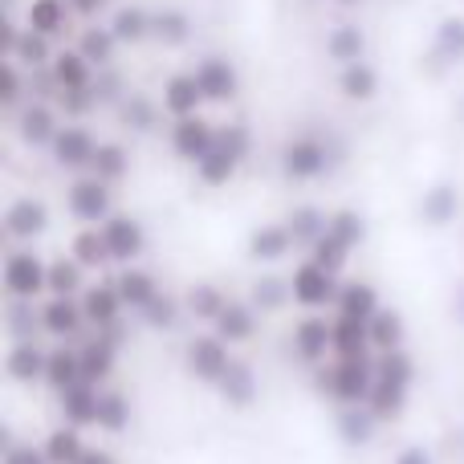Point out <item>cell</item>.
Here are the masks:
<instances>
[{
  "mask_svg": "<svg viewBox=\"0 0 464 464\" xmlns=\"http://www.w3.org/2000/svg\"><path fill=\"white\" fill-rule=\"evenodd\" d=\"M248 147H253V135H248L245 122H228V127H220L217 147H212V151L204 155L200 163H196V176H200L208 188L228 184L232 171H237L240 160L248 155Z\"/></svg>",
  "mask_w": 464,
  "mask_h": 464,
  "instance_id": "6da1fadb",
  "label": "cell"
},
{
  "mask_svg": "<svg viewBox=\"0 0 464 464\" xmlns=\"http://www.w3.org/2000/svg\"><path fill=\"white\" fill-rule=\"evenodd\" d=\"M411 383V359L400 351H387V359L379 362V379L371 387V403H375V416L379 420H392L403 411V392Z\"/></svg>",
  "mask_w": 464,
  "mask_h": 464,
  "instance_id": "7a4b0ae2",
  "label": "cell"
},
{
  "mask_svg": "<svg viewBox=\"0 0 464 464\" xmlns=\"http://www.w3.org/2000/svg\"><path fill=\"white\" fill-rule=\"evenodd\" d=\"M326 168H330V151L318 135H297V139H289L285 151H281V171H285L289 179H297V184L318 179Z\"/></svg>",
  "mask_w": 464,
  "mask_h": 464,
  "instance_id": "3957f363",
  "label": "cell"
},
{
  "mask_svg": "<svg viewBox=\"0 0 464 464\" xmlns=\"http://www.w3.org/2000/svg\"><path fill=\"white\" fill-rule=\"evenodd\" d=\"M217 135L220 130L212 127L204 114H188V119H176V127H171V147H176L179 160L200 163L204 155L217 147Z\"/></svg>",
  "mask_w": 464,
  "mask_h": 464,
  "instance_id": "277c9868",
  "label": "cell"
},
{
  "mask_svg": "<svg viewBox=\"0 0 464 464\" xmlns=\"http://www.w3.org/2000/svg\"><path fill=\"white\" fill-rule=\"evenodd\" d=\"M196 82H200V90H204L208 102H232L237 90H240L237 65H232L228 57H217V53H208V57L196 62Z\"/></svg>",
  "mask_w": 464,
  "mask_h": 464,
  "instance_id": "5b68a950",
  "label": "cell"
},
{
  "mask_svg": "<svg viewBox=\"0 0 464 464\" xmlns=\"http://www.w3.org/2000/svg\"><path fill=\"white\" fill-rule=\"evenodd\" d=\"M322 387H330V392L338 395L343 403H359L371 395V362L367 354H354V359H343L334 371H330V379H322Z\"/></svg>",
  "mask_w": 464,
  "mask_h": 464,
  "instance_id": "8992f818",
  "label": "cell"
},
{
  "mask_svg": "<svg viewBox=\"0 0 464 464\" xmlns=\"http://www.w3.org/2000/svg\"><path fill=\"white\" fill-rule=\"evenodd\" d=\"M49 151H53V160H57V168H70V171H78V168H90L94 163V151H98V143H94V135H90L86 127H62L57 130V139L49 143Z\"/></svg>",
  "mask_w": 464,
  "mask_h": 464,
  "instance_id": "52a82bcc",
  "label": "cell"
},
{
  "mask_svg": "<svg viewBox=\"0 0 464 464\" xmlns=\"http://www.w3.org/2000/svg\"><path fill=\"white\" fill-rule=\"evenodd\" d=\"M208 102L196 82V70H179L163 82V111L176 114V119H188V114H200V106Z\"/></svg>",
  "mask_w": 464,
  "mask_h": 464,
  "instance_id": "ba28073f",
  "label": "cell"
},
{
  "mask_svg": "<svg viewBox=\"0 0 464 464\" xmlns=\"http://www.w3.org/2000/svg\"><path fill=\"white\" fill-rule=\"evenodd\" d=\"M13 127H16V135H21V143L24 147H49L57 139V119H53V111H49L45 102H29V106H21L16 111V119H13Z\"/></svg>",
  "mask_w": 464,
  "mask_h": 464,
  "instance_id": "9c48e42d",
  "label": "cell"
},
{
  "mask_svg": "<svg viewBox=\"0 0 464 464\" xmlns=\"http://www.w3.org/2000/svg\"><path fill=\"white\" fill-rule=\"evenodd\" d=\"M49 82L53 90H90L94 86V65L82 57V49H57L53 65H49Z\"/></svg>",
  "mask_w": 464,
  "mask_h": 464,
  "instance_id": "30bf717a",
  "label": "cell"
},
{
  "mask_svg": "<svg viewBox=\"0 0 464 464\" xmlns=\"http://www.w3.org/2000/svg\"><path fill=\"white\" fill-rule=\"evenodd\" d=\"M289 289H294V297L302 305H322L334 297V273L322 269L318 261H305L294 269V281H289Z\"/></svg>",
  "mask_w": 464,
  "mask_h": 464,
  "instance_id": "8fae6325",
  "label": "cell"
},
{
  "mask_svg": "<svg viewBox=\"0 0 464 464\" xmlns=\"http://www.w3.org/2000/svg\"><path fill=\"white\" fill-rule=\"evenodd\" d=\"M5 285L16 297H33L41 285H49V269L33 253H13L5 265Z\"/></svg>",
  "mask_w": 464,
  "mask_h": 464,
  "instance_id": "7c38bea8",
  "label": "cell"
},
{
  "mask_svg": "<svg viewBox=\"0 0 464 464\" xmlns=\"http://www.w3.org/2000/svg\"><path fill=\"white\" fill-rule=\"evenodd\" d=\"M70 212L78 220H106L111 217V192H106V179L90 176L70 184Z\"/></svg>",
  "mask_w": 464,
  "mask_h": 464,
  "instance_id": "4fadbf2b",
  "label": "cell"
},
{
  "mask_svg": "<svg viewBox=\"0 0 464 464\" xmlns=\"http://www.w3.org/2000/svg\"><path fill=\"white\" fill-rule=\"evenodd\" d=\"M326 57L343 70V65H354V62H367V33L359 24L343 21L326 33Z\"/></svg>",
  "mask_w": 464,
  "mask_h": 464,
  "instance_id": "5bb4252c",
  "label": "cell"
},
{
  "mask_svg": "<svg viewBox=\"0 0 464 464\" xmlns=\"http://www.w3.org/2000/svg\"><path fill=\"white\" fill-rule=\"evenodd\" d=\"M70 0H29L24 5V29L41 33V37H57L70 24Z\"/></svg>",
  "mask_w": 464,
  "mask_h": 464,
  "instance_id": "9a60e30c",
  "label": "cell"
},
{
  "mask_svg": "<svg viewBox=\"0 0 464 464\" xmlns=\"http://www.w3.org/2000/svg\"><path fill=\"white\" fill-rule=\"evenodd\" d=\"M49 41H53V37H41V33H33V29H24V24H21V33H16L13 49H8L5 57L21 62L29 73H41V70H49V65H53V57H57Z\"/></svg>",
  "mask_w": 464,
  "mask_h": 464,
  "instance_id": "2e32d148",
  "label": "cell"
},
{
  "mask_svg": "<svg viewBox=\"0 0 464 464\" xmlns=\"http://www.w3.org/2000/svg\"><path fill=\"white\" fill-rule=\"evenodd\" d=\"M228 351H225V343L220 338H196L192 346H188V367L196 371L200 379H225V371H228Z\"/></svg>",
  "mask_w": 464,
  "mask_h": 464,
  "instance_id": "e0dca14e",
  "label": "cell"
},
{
  "mask_svg": "<svg viewBox=\"0 0 464 464\" xmlns=\"http://www.w3.org/2000/svg\"><path fill=\"white\" fill-rule=\"evenodd\" d=\"M119 45H122V41L114 37L111 24H90V29H82V37H78L82 57H86L94 70H111V65H114V53H119Z\"/></svg>",
  "mask_w": 464,
  "mask_h": 464,
  "instance_id": "ac0fdd59",
  "label": "cell"
},
{
  "mask_svg": "<svg viewBox=\"0 0 464 464\" xmlns=\"http://www.w3.org/2000/svg\"><path fill=\"white\" fill-rule=\"evenodd\" d=\"M151 16L155 13H147L143 5H122V8H114L111 29L122 45H143V41L151 37Z\"/></svg>",
  "mask_w": 464,
  "mask_h": 464,
  "instance_id": "d6986e66",
  "label": "cell"
},
{
  "mask_svg": "<svg viewBox=\"0 0 464 464\" xmlns=\"http://www.w3.org/2000/svg\"><path fill=\"white\" fill-rule=\"evenodd\" d=\"M192 37V16L184 13V8H155V16H151V41H160V45H168V49H176V45H184V41Z\"/></svg>",
  "mask_w": 464,
  "mask_h": 464,
  "instance_id": "ffe728a7",
  "label": "cell"
},
{
  "mask_svg": "<svg viewBox=\"0 0 464 464\" xmlns=\"http://www.w3.org/2000/svg\"><path fill=\"white\" fill-rule=\"evenodd\" d=\"M432 57L440 65L464 62V16H444L432 33Z\"/></svg>",
  "mask_w": 464,
  "mask_h": 464,
  "instance_id": "44dd1931",
  "label": "cell"
},
{
  "mask_svg": "<svg viewBox=\"0 0 464 464\" xmlns=\"http://www.w3.org/2000/svg\"><path fill=\"white\" fill-rule=\"evenodd\" d=\"M102 232H106V245H111L114 261H130V256H139V248H143V228L130 217H111L102 225Z\"/></svg>",
  "mask_w": 464,
  "mask_h": 464,
  "instance_id": "7402d4cb",
  "label": "cell"
},
{
  "mask_svg": "<svg viewBox=\"0 0 464 464\" xmlns=\"http://www.w3.org/2000/svg\"><path fill=\"white\" fill-rule=\"evenodd\" d=\"M338 90H343V98H351V102H371V98L379 94L375 65H367V62L343 65V70H338Z\"/></svg>",
  "mask_w": 464,
  "mask_h": 464,
  "instance_id": "603a6c76",
  "label": "cell"
},
{
  "mask_svg": "<svg viewBox=\"0 0 464 464\" xmlns=\"http://www.w3.org/2000/svg\"><path fill=\"white\" fill-rule=\"evenodd\" d=\"M45 228V204L41 200H16L13 208L5 212V232L13 240H29Z\"/></svg>",
  "mask_w": 464,
  "mask_h": 464,
  "instance_id": "cb8c5ba5",
  "label": "cell"
},
{
  "mask_svg": "<svg viewBox=\"0 0 464 464\" xmlns=\"http://www.w3.org/2000/svg\"><path fill=\"white\" fill-rule=\"evenodd\" d=\"M98 403H102V395H94L90 383H78V387H70V392H62V411L73 428L98 424Z\"/></svg>",
  "mask_w": 464,
  "mask_h": 464,
  "instance_id": "d4e9b609",
  "label": "cell"
},
{
  "mask_svg": "<svg viewBox=\"0 0 464 464\" xmlns=\"http://www.w3.org/2000/svg\"><path fill=\"white\" fill-rule=\"evenodd\" d=\"M294 343H297V354L314 362L326 354V346H334V326H326L322 318H305L302 326L294 330Z\"/></svg>",
  "mask_w": 464,
  "mask_h": 464,
  "instance_id": "484cf974",
  "label": "cell"
},
{
  "mask_svg": "<svg viewBox=\"0 0 464 464\" xmlns=\"http://www.w3.org/2000/svg\"><path fill=\"white\" fill-rule=\"evenodd\" d=\"M289 245H297L289 225H269L261 232H253V245H248V253L256 256V261H277V256L289 253Z\"/></svg>",
  "mask_w": 464,
  "mask_h": 464,
  "instance_id": "4316f807",
  "label": "cell"
},
{
  "mask_svg": "<svg viewBox=\"0 0 464 464\" xmlns=\"http://www.w3.org/2000/svg\"><path fill=\"white\" fill-rule=\"evenodd\" d=\"M371 343V326L362 318H351V314H343V318L334 322V351L343 354V359H354V354H362V346Z\"/></svg>",
  "mask_w": 464,
  "mask_h": 464,
  "instance_id": "83f0119b",
  "label": "cell"
},
{
  "mask_svg": "<svg viewBox=\"0 0 464 464\" xmlns=\"http://www.w3.org/2000/svg\"><path fill=\"white\" fill-rule=\"evenodd\" d=\"M45 367H49V359L33 343H16L13 351H8V371H13V379H21V383L41 379L45 375Z\"/></svg>",
  "mask_w": 464,
  "mask_h": 464,
  "instance_id": "f1b7e54d",
  "label": "cell"
},
{
  "mask_svg": "<svg viewBox=\"0 0 464 464\" xmlns=\"http://www.w3.org/2000/svg\"><path fill=\"white\" fill-rule=\"evenodd\" d=\"M82 314H86V310H82V305H73L70 297H53V302L45 305V314H41V322H45L49 334L65 338V334H73V330H78Z\"/></svg>",
  "mask_w": 464,
  "mask_h": 464,
  "instance_id": "f546056e",
  "label": "cell"
},
{
  "mask_svg": "<svg viewBox=\"0 0 464 464\" xmlns=\"http://www.w3.org/2000/svg\"><path fill=\"white\" fill-rule=\"evenodd\" d=\"M338 305H343V314H351V318H362L371 322L379 314V297L371 285H359V281H351V285L338 289Z\"/></svg>",
  "mask_w": 464,
  "mask_h": 464,
  "instance_id": "4dcf8cb0",
  "label": "cell"
},
{
  "mask_svg": "<svg viewBox=\"0 0 464 464\" xmlns=\"http://www.w3.org/2000/svg\"><path fill=\"white\" fill-rule=\"evenodd\" d=\"M45 379L57 387V392H70V387H78V383H82V354L53 351V354H49Z\"/></svg>",
  "mask_w": 464,
  "mask_h": 464,
  "instance_id": "1f68e13d",
  "label": "cell"
},
{
  "mask_svg": "<svg viewBox=\"0 0 464 464\" xmlns=\"http://www.w3.org/2000/svg\"><path fill=\"white\" fill-rule=\"evenodd\" d=\"M130 168V155L122 151L119 143H98L94 151V163H90V171H94L98 179H106V184H114V179H122Z\"/></svg>",
  "mask_w": 464,
  "mask_h": 464,
  "instance_id": "d6a6232c",
  "label": "cell"
},
{
  "mask_svg": "<svg viewBox=\"0 0 464 464\" xmlns=\"http://www.w3.org/2000/svg\"><path fill=\"white\" fill-rule=\"evenodd\" d=\"M119 305H122L119 289H106V285L90 289V294L82 297V310H86V318L98 322V326H111V322L119 318Z\"/></svg>",
  "mask_w": 464,
  "mask_h": 464,
  "instance_id": "836d02e7",
  "label": "cell"
},
{
  "mask_svg": "<svg viewBox=\"0 0 464 464\" xmlns=\"http://www.w3.org/2000/svg\"><path fill=\"white\" fill-rule=\"evenodd\" d=\"M114 289H119L122 305H135V310H143V305L155 297V281H151V273H143V269H127Z\"/></svg>",
  "mask_w": 464,
  "mask_h": 464,
  "instance_id": "e575fe53",
  "label": "cell"
},
{
  "mask_svg": "<svg viewBox=\"0 0 464 464\" xmlns=\"http://www.w3.org/2000/svg\"><path fill=\"white\" fill-rule=\"evenodd\" d=\"M220 387H225V400H228V403H237V408L253 403V395H256L253 371H248L245 362H228V371H225V379H220Z\"/></svg>",
  "mask_w": 464,
  "mask_h": 464,
  "instance_id": "d590c367",
  "label": "cell"
},
{
  "mask_svg": "<svg viewBox=\"0 0 464 464\" xmlns=\"http://www.w3.org/2000/svg\"><path fill=\"white\" fill-rule=\"evenodd\" d=\"M24 65L21 62H13V57H5V70H0V102H5V111L8 114H16L21 111V102H24Z\"/></svg>",
  "mask_w": 464,
  "mask_h": 464,
  "instance_id": "8d00e7d4",
  "label": "cell"
},
{
  "mask_svg": "<svg viewBox=\"0 0 464 464\" xmlns=\"http://www.w3.org/2000/svg\"><path fill=\"white\" fill-rule=\"evenodd\" d=\"M217 326H220V338H228V343H245V338H253V314H248V305L228 302L225 310L217 314Z\"/></svg>",
  "mask_w": 464,
  "mask_h": 464,
  "instance_id": "74e56055",
  "label": "cell"
},
{
  "mask_svg": "<svg viewBox=\"0 0 464 464\" xmlns=\"http://www.w3.org/2000/svg\"><path fill=\"white\" fill-rule=\"evenodd\" d=\"M346 256H351V245H346L338 232H322L318 240H314V261L322 265V269H330V273H338L346 265Z\"/></svg>",
  "mask_w": 464,
  "mask_h": 464,
  "instance_id": "f35d334b",
  "label": "cell"
},
{
  "mask_svg": "<svg viewBox=\"0 0 464 464\" xmlns=\"http://www.w3.org/2000/svg\"><path fill=\"white\" fill-rule=\"evenodd\" d=\"M119 119H122V127H130V130H151L155 127V106H151V98H143V94H127L119 102Z\"/></svg>",
  "mask_w": 464,
  "mask_h": 464,
  "instance_id": "ab89813d",
  "label": "cell"
},
{
  "mask_svg": "<svg viewBox=\"0 0 464 464\" xmlns=\"http://www.w3.org/2000/svg\"><path fill=\"white\" fill-rule=\"evenodd\" d=\"M45 457H49V464H78L82 457H86V452H82V436L73 432V428L53 432L49 444H45Z\"/></svg>",
  "mask_w": 464,
  "mask_h": 464,
  "instance_id": "60d3db41",
  "label": "cell"
},
{
  "mask_svg": "<svg viewBox=\"0 0 464 464\" xmlns=\"http://www.w3.org/2000/svg\"><path fill=\"white\" fill-rule=\"evenodd\" d=\"M106 256H111V245H106V232H78V237H73V261L78 265H90V269H94V265H102Z\"/></svg>",
  "mask_w": 464,
  "mask_h": 464,
  "instance_id": "b9f144b4",
  "label": "cell"
},
{
  "mask_svg": "<svg viewBox=\"0 0 464 464\" xmlns=\"http://www.w3.org/2000/svg\"><path fill=\"white\" fill-rule=\"evenodd\" d=\"M111 351L114 343H94L82 351V383H98L111 375Z\"/></svg>",
  "mask_w": 464,
  "mask_h": 464,
  "instance_id": "7bdbcfd3",
  "label": "cell"
},
{
  "mask_svg": "<svg viewBox=\"0 0 464 464\" xmlns=\"http://www.w3.org/2000/svg\"><path fill=\"white\" fill-rule=\"evenodd\" d=\"M367 326H371V343L387 346V351H395V346H400V338H403V322H400V314L379 310L375 318L367 322Z\"/></svg>",
  "mask_w": 464,
  "mask_h": 464,
  "instance_id": "ee69618b",
  "label": "cell"
},
{
  "mask_svg": "<svg viewBox=\"0 0 464 464\" xmlns=\"http://www.w3.org/2000/svg\"><path fill=\"white\" fill-rule=\"evenodd\" d=\"M457 204H460L457 188H432V192L424 196V217L436 220V225H444V220L457 217Z\"/></svg>",
  "mask_w": 464,
  "mask_h": 464,
  "instance_id": "f6af8a7d",
  "label": "cell"
},
{
  "mask_svg": "<svg viewBox=\"0 0 464 464\" xmlns=\"http://www.w3.org/2000/svg\"><path fill=\"white\" fill-rule=\"evenodd\" d=\"M326 228H330V220L322 217L318 208H297L294 217H289V232H294V240H310L314 245Z\"/></svg>",
  "mask_w": 464,
  "mask_h": 464,
  "instance_id": "bcb514c9",
  "label": "cell"
},
{
  "mask_svg": "<svg viewBox=\"0 0 464 464\" xmlns=\"http://www.w3.org/2000/svg\"><path fill=\"white\" fill-rule=\"evenodd\" d=\"M98 424L111 428V432H122V428H127V400H122V395H102V403H98Z\"/></svg>",
  "mask_w": 464,
  "mask_h": 464,
  "instance_id": "7dc6e473",
  "label": "cell"
},
{
  "mask_svg": "<svg viewBox=\"0 0 464 464\" xmlns=\"http://www.w3.org/2000/svg\"><path fill=\"white\" fill-rule=\"evenodd\" d=\"M49 289H53L57 297H70L73 289H78V261H57L53 269H49Z\"/></svg>",
  "mask_w": 464,
  "mask_h": 464,
  "instance_id": "c3c4849f",
  "label": "cell"
},
{
  "mask_svg": "<svg viewBox=\"0 0 464 464\" xmlns=\"http://www.w3.org/2000/svg\"><path fill=\"white\" fill-rule=\"evenodd\" d=\"M188 302H192V310H196V314H204V318H217V314L228 305L225 297H220V289H217V285H196Z\"/></svg>",
  "mask_w": 464,
  "mask_h": 464,
  "instance_id": "681fc988",
  "label": "cell"
},
{
  "mask_svg": "<svg viewBox=\"0 0 464 464\" xmlns=\"http://www.w3.org/2000/svg\"><path fill=\"white\" fill-rule=\"evenodd\" d=\"M94 94H98V106L102 102H122V78L114 70H98V78H94Z\"/></svg>",
  "mask_w": 464,
  "mask_h": 464,
  "instance_id": "f907efd6",
  "label": "cell"
},
{
  "mask_svg": "<svg viewBox=\"0 0 464 464\" xmlns=\"http://www.w3.org/2000/svg\"><path fill=\"white\" fill-rule=\"evenodd\" d=\"M57 102L65 106V114H86V111H94L98 106V94H94V86L90 90H62Z\"/></svg>",
  "mask_w": 464,
  "mask_h": 464,
  "instance_id": "816d5d0a",
  "label": "cell"
},
{
  "mask_svg": "<svg viewBox=\"0 0 464 464\" xmlns=\"http://www.w3.org/2000/svg\"><path fill=\"white\" fill-rule=\"evenodd\" d=\"M330 232H338V237L354 248L362 240V220L354 217V212H338V217H330Z\"/></svg>",
  "mask_w": 464,
  "mask_h": 464,
  "instance_id": "f5cc1de1",
  "label": "cell"
},
{
  "mask_svg": "<svg viewBox=\"0 0 464 464\" xmlns=\"http://www.w3.org/2000/svg\"><path fill=\"white\" fill-rule=\"evenodd\" d=\"M371 416H375V411H371ZM371 416L367 411H346L343 416V432H346V440L351 444H362L371 436Z\"/></svg>",
  "mask_w": 464,
  "mask_h": 464,
  "instance_id": "db71d44e",
  "label": "cell"
},
{
  "mask_svg": "<svg viewBox=\"0 0 464 464\" xmlns=\"http://www.w3.org/2000/svg\"><path fill=\"white\" fill-rule=\"evenodd\" d=\"M143 318L151 322V326H171V318H176V310H171V297H160V294H155L151 302L143 305Z\"/></svg>",
  "mask_w": 464,
  "mask_h": 464,
  "instance_id": "11a10c76",
  "label": "cell"
},
{
  "mask_svg": "<svg viewBox=\"0 0 464 464\" xmlns=\"http://www.w3.org/2000/svg\"><path fill=\"white\" fill-rule=\"evenodd\" d=\"M5 464H49L45 452H33V449H8Z\"/></svg>",
  "mask_w": 464,
  "mask_h": 464,
  "instance_id": "9f6ffc18",
  "label": "cell"
},
{
  "mask_svg": "<svg viewBox=\"0 0 464 464\" xmlns=\"http://www.w3.org/2000/svg\"><path fill=\"white\" fill-rule=\"evenodd\" d=\"M106 5H111V0H70V8L78 16H102Z\"/></svg>",
  "mask_w": 464,
  "mask_h": 464,
  "instance_id": "6f0895ef",
  "label": "cell"
},
{
  "mask_svg": "<svg viewBox=\"0 0 464 464\" xmlns=\"http://www.w3.org/2000/svg\"><path fill=\"white\" fill-rule=\"evenodd\" d=\"M256 302H265V305L281 302V285H273V281H265V285H256Z\"/></svg>",
  "mask_w": 464,
  "mask_h": 464,
  "instance_id": "680465c9",
  "label": "cell"
},
{
  "mask_svg": "<svg viewBox=\"0 0 464 464\" xmlns=\"http://www.w3.org/2000/svg\"><path fill=\"white\" fill-rule=\"evenodd\" d=\"M395 464H432V460H428V452H424V449H408Z\"/></svg>",
  "mask_w": 464,
  "mask_h": 464,
  "instance_id": "91938a15",
  "label": "cell"
},
{
  "mask_svg": "<svg viewBox=\"0 0 464 464\" xmlns=\"http://www.w3.org/2000/svg\"><path fill=\"white\" fill-rule=\"evenodd\" d=\"M78 464H114V457H111V452H86Z\"/></svg>",
  "mask_w": 464,
  "mask_h": 464,
  "instance_id": "94428289",
  "label": "cell"
},
{
  "mask_svg": "<svg viewBox=\"0 0 464 464\" xmlns=\"http://www.w3.org/2000/svg\"><path fill=\"white\" fill-rule=\"evenodd\" d=\"M334 5H343V8H359L362 0H334Z\"/></svg>",
  "mask_w": 464,
  "mask_h": 464,
  "instance_id": "6125c7cd",
  "label": "cell"
}]
</instances>
